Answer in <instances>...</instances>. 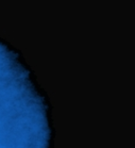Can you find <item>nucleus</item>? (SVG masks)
Instances as JSON below:
<instances>
[{
    "label": "nucleus",
    "mask_w": 135,
    "mask_h": 148,
    "mask_svg": "<svg viewBox=\"0 0 135 148\" xmlns=\"http://www.w3.org/2000/svg\"><path fill=\"white\" fill-rule=\"evenodd\" d=\"M30 88L27 73L13 54L0 44V111L4 106V99Z\"/></svg>",
    "instance_id": "obj_1"
}]
</instances>
